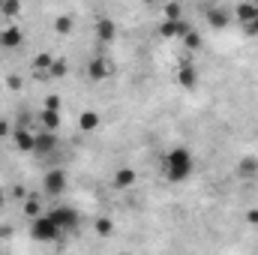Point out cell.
<instances>
[{"label":"cell","mask_w":258,"mask_h":255,"mask_svg":"<svg viewBox=\"0 0 258 255\" xmlns=\"http://www.w3.org/2000/svg\"><path fill=\"white\" fill-rule=\"evenodd\" d=\"M51 150H57V132H36V138H33V153H36V156H45V153H51Z\"/></svg>","instance_id":"8992f818"},{"label":"cell","mask_w":258,"mask_h":255,"mask_svg":"<svg viewBox=\"0 0 258 255\" xmlns=\"http://www.w3.org/2000/svg\"><path fill=\"white\" fill-rule=\"evenodd\" d=\"M246 33H252V36H255V33H258V18H255V21H252V24H249V27H246Z\"/></svg>","instance_id":"4dcf8cb0"},{"label":"cell","mask_w":258,"mask_h":255,"mask_svg":"<svg viewBox=\"0 0 258 255\" xmlns=\"http://www.w3.org/2000/svg\"><path fill=\"white\" fill-rule=\"evenodd\" d=\"M39 123H42V132H57V129H60V111L42 108V111H39Z\"/></svg>","instance_id":"4fadbf2b"},{"label":"cell","mask_w":258,"mask_h":255,"mask_svg":"<svg viewBox=\"0 0 258 255\" xmlns=\"http://www.w3.org/2000/svg\"><path fill=\"white\" fill-rule=\"evenodd\" d=\"M48 216L60 231H72V228L81 225V213L75 207H54V210H48Z\"/></svg>","instance_id":"3957f363"},{"label":"cell","mask_w":258,"mask_h":255,"mask_svg":"<svg viewBox=\"0 0 258 255\" xmlns=\"http://www.w3.org/2000/svg\"><path fill=\"white\" fill-rule=\"evenodd\" d=\"M66 183H69V180H66V171H63V168H51V171L42 177V192L54 198V195L66 192Z\"/></svg>","instance_id":"277c9868"},{"label":"cell","mask_w":258,"mask_h":255,"mask_svg":"<svg viewBox=\"0 0 258 255\" xmlns=\"http://www.w3.org/2000/svg\"><path fill=\"white\" fill-rule=\"evenodd\" d=\"M54 30H57V33H69V30H72V18H69V15H60V18L54 21Z\"/></svg>","instance_id":"cb8c5ba5"},{"label":"cell","mask_w":258,"mask_h":255,"mask_svg":"<svg viewBox=\"0 0 258 255\" xmlns=\"http://www.w3.org/2000/svg\"><path fill=\"white\" fill-rule=\"evenodd\" d=\"M0 12L12 18V15H18V12H21V3H15V0H3V3H0Z\"/></svg>","instance_id":"603a6c76"},{"label":"cell","mask_w":258,"mask_h":255,"mask_svg":"<svg viewBox=\"0 0 258 255\" xmlns=\"http://www.w3.org/2000/svg\"><path fill=\"white\" fill-rule=\"evenodd\" d=\"M183 45H186V48H201V36H198V33H195V30H189V33H186V36H183Z\"/></svg>","instance_id":"d4e9b609"},{"label":"cell","mask_w":258,"mask_h":255,"mask_svg":"<svg viewBox=\"0 0 258 255\" xmlns=\"http://www.w3.org/2000/svg\"><path fill=\"white\" fill-rule=\"evenodd\" d=\"M234 15H237V21H240V24H246V27H249V24L258 18V6H252V3H240V6L234 9Z\"/></svg>","instance_id":"5bb4252c"},{"label":"cell","mask_w":258,"mask_h":255,"mask_svg":"<svg viewBox=\"0 0 258 255\" xmlns=\"http://www.w3.org/2000/svg\"><path fill=\"white\" fill-rule=\"evenodd\" d=\"M12 132H15V129L9 126V120H6V117H0V138H9Z\"/></svg>","instance_id":"484cf974"},{"label":"cell","mask_w":258,"mask_h":255,"mask_svg":"<svg viewBox=\"0 0 258 255\" xmlns=\"http://www.w3.org/2000/svg\"><path fill=\"white\" fill-rule=\"evenodd\" d=\"M33 138H36V132H30L27 126H18L12 132V141L18 150H33Z\"/></svg>","instance_id":"9c48e42d"},{"label":"cell","mask_w":258,"mask_h":255,"mask_svg":"<svg viewBox=\"0 0 258 255\" xmlns=\"http://www.w3.org/2000/svg\"><path fill=\"white\" fill-rule=\"evenodd\" d=\"M162 168H165V177H168L171 183H183V180L195 171V159L186 147H171Z\"/></svg>","instance_id":"6da1fadb"},{"label":"cell","mask_w":258,"mask_h":255,"mask_svg":"<svg viewBox=\"0 0 258 255\" xmlns=\"http://www.w3.org/2000/svg\"><path fill=\"white\" fill-rule=\"evenodd\" d=\"M189 30H192V24L183 21V18L180 21H162L159 24V36H165V39H183Z\"/></svg>","instance_id":"5b68a950"},{"label":"cell","mask_w":258,"mask_h":255,"mask_svg":"<svg viewBox=\"0 0 258 255\" xmlns=\"http://www.w3.org/2000/svg\"><path fill=\"white\" fill-rule=\"evenodd\" d=\"M12 195H15V198H27V192H24V186H15V189H12Z\"/></svg>","instance_id":"f546056e"},{"label":"cell","mask_w":258,"mask_h":255,"mask_svg":"<svg viewBox=\"0 0 258 255\" xmlns=\"http://www.w3.org/2000/svg\"><path fill=\"white\" fill-rule=\"evenodd\" d=\"M162 12H165V21H180L183 18V6L180 3H168Z\"/></svg>","instance_id":"ffe728a7"},{"label":"cell","mask_w":258,"mask_h":255,"mask_svg":"<svg viewBox=\"0 0 258 255\" xmlns=\"http://www.w3.org/2000/svg\"><path fill=\"white\" fill-rule=\"evenodd\" d=\"M108 69H111V66H108L105 57H93L90 66H87V75H90L93 81H102V78H108Z\"/></svg>","instance_id":"7c38bea8"},{"label":"cell","mask_w":258,"mask_h":255,"mask_svg":"<svg viewBox=\"0 0 258 255\" xmlns=\"http://www.w3.org/2000/svg\"><path fill=\"white\" fill-rule=\"evenodd\" d=\"M0 207H3V192H0Z\"/></svg>","instance_id":"1f68e13d"},{"label":"cell","mask_w":258,"mask_h":255,"mask_svg":"<svg viewBox=\"0 0 258 255\" xmlns=\"http://www.w3.org/2000/svg\"><path fill=\"white\" fill-rule=\"evenodd\" d=\"M6 87H9V90H21V78H18V75H9V78H6Z\"/></svg>","instance_id":"83f0119b"},{"label":"cell","mask_w":258,"mask_h":255,"mask_svg":"<svg viewBox=\"0 0 258 255\" xmlns=\"http://www.w3.org/2000/svg\"><path fill=\"white\" fill-rule=\"evenodd\" d=\"M78 126L84 129V132H93V129L99 126V114H96V111H84V114L78 117Z\"/></svg>","instance_id":"ac0fdd59"},{"label":"cell","mask_w":258,"mask_h":255,"mask_svg":"<svg viewBox=\"0 0 258 255\" xmlns=\"http://www.w3.org/2000/svg\"><path fill=\"white\" fill-rule=\"evenodd\" d=\"M30 237H33V240H39V243H54V240H60V237H63V231L51 222V216H48V213H42V216L30 219Z\"/></svg>","instance_id":"7a4b0ae2"},{"label":"cell","mask_w":258,"mask_h":255,"mask_svg":"<svg viewBox=\"0 0 258 255\" xmlns=\"http://www.w3.org/2000/svg\"><path fill=\"white\" fill-rule=\"evenodd\" d=\"M51 63H54V57H51V54H36V57H33V69H36V72H39L42 78L48 75Z\"/></svg>","instance_id":"d6986e66"},{"label":"cell","mask_w":258,"mask_h":255,"mask_svg":"<svg viewBox=\"0 0 258 255\" xmlns=\"http://www.w3.org/2000/svg\"><path fill=\"white\" fill-rule=\"evenodd\" d=\"M24 213H27L30 219L42 216V198H39V195H27V198H24Z\"/></svg>","instance_id":"e0dca14e"},{"label":"cell","mask_w":258,"mask_h":255,"mask_svg":"<svg viewBox=\"0 0 258 255\" xmlns=\"http://www.w3.org/2000/svg\"><path fill=\"white\" fill-rule=\"evenodd\" d=\"M111 231H114V222L105 216V219H96V234L99 237H111Z\"/></svg>","instance_id":"44dd1931"},{"label":"cell","mask_w":258,"mask_h":255,"mask_svg":"<svg viewBox=\"0 0 258 255\" xmlns=\"http://www.w3.org/2000/svg\"><path fill=\"white\" fill-rule=\"evenodd\" d=\"M207 21H210L213 27H225V24L231 21V12H228L225 6H210V9H207Z\"/></svg>","instance_id":"30bf717a"},{"label":"cell","mask_w":258,"mask_h":255,"mask_svg":"<svg viewBox=\"0 0 258 255\" xmlns=\"http://www.w3.org/2000/svg\"><path fill=\"white\" fill-rule=\"evenodd\" d=\"M45 108L48 111H60V96H48L45 99Z\"/></svg>","instance_id":"4316f807"},{"label":"cell","mask_w":258,"mask_h":255,"mask_svg":"<svg viewBox=\"0 0 258 255\" xmlns=\"http://www.w3.org/2000/svg\"><path fill=\"white\" fill-rule=\"evenodd\" d=\"M177 84H180L183 90H195V87H198V72H195L192 63H183L177 69Z\"/></svg>","instance_id":"ba28073f"},{"label":"cell","mask_w":258,"mask_h":255,"mask_svg":"<svg viewBox=\"0 0 258 255\" xmlns=\"http://www.w3.org/2000/svg\"><path fill=\"white\" fill-rule=\"evenodd\" d=\"M66 69H69V63H66L63 57H60V60L54 57V63H51V69H48V75H51V78H63Z\"/></svg>","instance_id":"7402d4cb"},{"label":"cell","mask_w":258,"mask_h":255,"mask_svg":"<svg viewBox=\"0 0 258 255\" xmlns=\"http://www.w3.org/2000/svg\"><path fill=\"white\" fill-rule=\"evenodd\" d=\"M96 36L108 45V42H114V36H117V27H114V21L111 18H99V24H96Z\"/></svg>","instance_id":"8fae6325"},{"label":"cell","mask_w":258,"mask_h":255,"mask_svg":"<svg viewBox=\"0 0 258 255\" xmlns=\"http://www.w3.org/2000/svg\"><path fill=\"white\" fill-rule=\"evenodd\" d=\"M237 174L240 177H255L258 174V156H243L240 165H237Z\"/></svg>","instance_id":"2e32d148"},{"label":"cell","mask_w":258,"mask_h":255,"mask_svg":"<svg viewBox=\"0 0 258 255\" xmlns=\"http://www.w3.org/2000/svg\"><path fill=\"white\" fill-rule=\"evenodd\" d=\"M132 183H135V171H132V168L123 165V168L114 171V186H117V189H129Z\"/></svg>","instance_id":"9a60e30c"},{"label":"cell","mask_w":258,"mask_h":255,"mask_svg":"<svg viewBox=\"0 0 258 255\" xmlns=\"http://www.w3.org/2000/svg\"><path fill=\"white\" fill-rule=\"evenodd\" d=\"M246 222H252V225H258V207H252V210H246Z\"/></svg>","instance_id":"f1b7e54d"},{"label":"cell","mask_w":258,"mask_h":255,"mask_svg":"<svg viewBox=\"0 0 258 255\" xmlns=\"http://www.w3.org/2000/svg\"><path fill=\"white\" fill-rule=\"evenodd\" d=\"M21 42H24V33L15 24H9V27L0 30V48H18Z\"/></svg>","instance_id":"52a82bcc"}]
</instances>
